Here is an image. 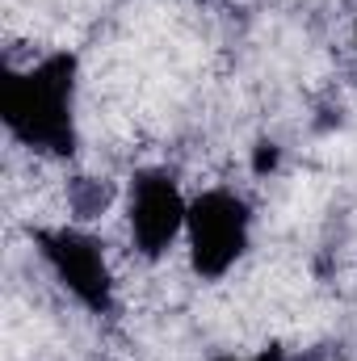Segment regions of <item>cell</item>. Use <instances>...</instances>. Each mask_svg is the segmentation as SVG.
<instances>
[{"instance_id":"obj_1","label":"cell","mask_w":357,"mask_h":361,"mask_svg":"<svg viewBox=\"0 0 357 361\" xmlns=\"http://www.w3.org/2000/svg\"><path fill=\"white\" fill-rule=\"evenodd\" d=\"M0 122L4 130L42 156L76 152V55L55 51L0 80Z\"/></svg>"},{"instance_id":"obj_2","label":"cell","mask_w":357,"mask_h":361,"mask_svg":"<svg viewBox=\"0 0 357 361\" xmlns=\"http://www.w3.org/2000/svg\"><path fill=\"white\" fill-rule=\"evenodd\" d=\"M248 235H253V210L240 193L202 189L198 197H189L185 244H189V265L202 281H219L236 269V261L248 252Z\"/></svg>"},{"instance_id":"obj_3","label":"cell","mask_w":357,"mask_h":361,"mask_svg":"<svg viewBox=\"0 0 357 361\" xmlns=\"http://www.w3.org/2000/svg\"><path fill=\"white\" fill-rule=\"evenodd\" d=\"M34 244L47 261V269L55 273V281L92 315H109L114 311V273L105 261L101 240L89 235L85 227H38Z\"/></svg>"},{"instance_id":"obj_4","label":"cell","mask_w":357,"mask_h":361,"mask_svg":"<svg viewBox=\"0 0 357 361\" xmlns=\"http://www.w3.org/2000/svg\"><path fill=\"white\" fill-rule=\"evenodd\" d=\"M185 219H189V197L181 193L173 173H164V169L135 173L131 202H126V227H131L135 248L147 261L164 257L185 235Z\"/></svg>"},{"instance_id":"obj_5","label":"cell","mask_w":357,"mask_h":361,"mask_svg":"<svg viewBox=\"0 0 357 361\" xmlns=\"http://www.w3.org/2000/svg\"><path fill=\"white\" fill-rule=\"evenodd\" d=\"M214 361H286V353H282L277 345H269V349L253 353V357H214Z\"/></svg>"},{"instance_id":"obj_6","label":"cell","mask_w":357,"mask_h":361,"mask_svg":"<svg viewBox=\"0 0 357 361\" xmlns=\"http://www.w3.org/2000/svg\"><path fill=\"white\" fill-rule=\"evenodd\" d=\"M273 164H277V147H273V143H261V152H257V173H265Z\"/></svg>"},{"instance_id":"obj_7","label":"cell","mask_w":357,"mask_h":361,"mask_svg":"<svg viewBox=\"0 0 357 361\" xmlns=\"http://www.w3.org/2000/svg\"><path fill=\"white\" fill-rule=\"evenodd\" d=\"M353 47H357V21H353Z\"/></svg>"}]
</instances>
